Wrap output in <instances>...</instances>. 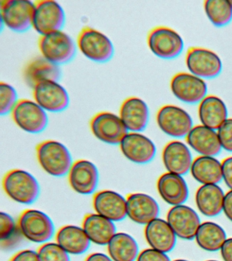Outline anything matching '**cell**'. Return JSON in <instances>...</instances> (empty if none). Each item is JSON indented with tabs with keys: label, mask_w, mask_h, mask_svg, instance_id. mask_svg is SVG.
<instances>
[{
	"label": "cell",
	"mask_w": 232,
	"mask_h": 261,
	"mask_svg": "<svg viewBox=\"0 0 232 261\" xmlns=\"http://www.w3.org/2000/svg\"><path fill=\"white\" fill-rule=\"evenodd\" d=\"M38 163L46 173L54 177L68 175L73 164L70 150L64 144L54 140H44L36 148Z\"/></svg>",
	"instance_id": "1"
},
{
	"label": "cell",
	"mask_w": 232,
	"mask_h": 261,
	"mask_svg": "<svg viewBox=\"0 0 232 261\" xmlns=\"http://www.w3.org/2000/svg\"><path fill=\"white\" fill-rule=\"evenodd\" d=\"M3 187L5 193L13 201L23 205H30L40 195L37 179L28 171L14 169L4 176Z\"/></svg>",
	"instance_id": "2"
},
{
	"label": "cell",
	"mask_w": 232,
	"mask_h": 261,
	"mask_svg": "<svg viewBox=\"0 0 232 261\" xmlns=\"http://www.w3.org/2000/svg\"><path fill=\"white\" fill-rule=\"evenodd\" d=\"M17 222L23 238L30 242L42 245L50 242L56 236L54 221L40 210H24Z\"/></svg>",
	"instance_id": "3"
},
{
	"label": "cell",
	"mask_w": 232,
	"mask_h": 261,
	"mask_svg": "<svg viewBox=\"0 0 232 261\" xmlns=\"http://www.w3.org/2000/svg\"><path fill=\"white\" fill-rule=\"evenodd\" d=\"M76 45L85 57L94 62H107L115 53L113 42L109 37L90 27H85L81 30Z\"/></svg>",
	"instance_id": "4"
},
{
	"label": "cell",
	"mask_w": 232,
	"mask_h": 261,
	"mask_svg": "<svg viewBox=\"0 0 232 261\" xmlns=\"http://www.w3.org/2000/svg\"><path fill=\"white\" fill-rule=\"evenodd\" d=\"M38 48L42 57L59 66L72 61L76 52L74 40L62 30L40 36Z\"/></svg>",
	"instance_id": "5"
},
{
	"label": "cell",
	"mask_w": 232,
	"mask_h": 261,
	"mask_svg": "<svg viewBox=\"0 0 232 261\" xmlns=\"http://www.w3.org/2000/svg\"><path fill=\"white\" fill-rule=\"evenodd\" d=\"M147 45L152 54L162 59H174L182 53L184 40L176 31L168 27H156L147 36Z\"/></svg>",
	"instance_id": "6"
},
{
	"label": "cell",
	"mask_w": 232,
	"mask_h": 261,
	"mask_svg": "<svg viewBox=\"0 0 232 261\" xmlns=\"http://www.w3.org/2000/svg\"><path fill=\"white\" fill-rule=\"evenodd\" d=\"M156 122L162 132L174 138H186L194 126L189 112L172 104H167L159 109Z\"/></svg>",
	"instance_id": "7"
},
{
	"label": "cell",
	"mask_w": 232,
	"mask_h": 261,
	"mask_svg": "<svg viewBox=\"0 0 232 261\" xmlns=\"http://www.w3.org/2000/svg\"><path fill=\"white\" fill-rule=\"evenodd\" d=\"M11 115L16 125L29 134H40L48 126L47 112L34 100L19 99Z\"/></svg>",
	"instance_id": "8"
},
{
	"label": "cell",
	"mask_w": 232,
	"mask_h": 261,
	"mask_svg": "<svg viewBox=\"0 0 232 261\" xmlns=\"http://www.w3.org/2000/svg\"><path fill=\"white\" fill-rule=\"evenodd\" d=\"M34 2L29 0L0 2L2 22L14 32L23 33L32 28Z\"/></svg>",
	"instance_id": "9"
},
{
	"label": "cell",
	"mask_w": 232,
	"mask_h": 261,
	"mask_svg": "<svg viewBox=\"0 0 232 261\" xmlns=\"http://www.w3.org/2000/svg\"><path fill=\"white\" fill-rule=\"evenodd\" d=\"M34 4L32 28L40 36L62 31L66 22V14L58 2L40 0Z\"/></svg>",
	"instance_id": "10"
},
{
	"label": "cell",
	"mask_w": 232,
	"mask_h": 261,
	"mask_svg": "<svg viewBox=\"0 0 232 261\" xmlns=\"http://www.w3.org/2000/svg\"><path fill=\"white\" fill-rule=\"evenodd\" d=\"M185 63L189 73L203 80L215 79L223 69V63L217 53L201 47L189 48Z\"/></svg>",
	"instance_id": "11"
},
{
	"label": "cell",
	"mask_w": 232,
	"mask_h": 261,
	"mask_svg": "<svg viewBox=\"0 0 232 261\" xmlns=\"http://www.w3.org/2000/svg\"><path fill=\"white\" fill-rule=\"evenodd\" d=\"M89 126L97 140L110 145H119L129 132L120 116L110 112L95 114L91 118Z\"/></svg>",
	"instance_id": "12"
},
{
	"label": "cell",
	"mask_w": 232,
	"mask_h": 261,
	"mask_svg": "<svg viewBox=\"0 0 232 261\" xmlns=\"http://www.w3.org/2000/svg\"><path fill=\"white\" fill-rule=\"evenodd\" d=\"M173 95L187 104H199L208 95V85L205 80L189 72L175 74L170 81Z\"/></svg>",
	"instance_id": "13"
},
{
	"label": "cell",
	"mask_w": 232,
	"mask_h": 261,
	"mask_svg": "<svg viewBox=\"0 0 232 261\" xmlns=\"http://www.w3.org/2000/svg\"><path fill=\"white\" fill-rule=\"evenodd\" d=\"M32 90L34 101L46 112L64 111L70 104L68 91L58 81L44 82Z\"/></svg>",
	"instance_id": "14"
},
{
	"label": "cell",
	"mask_w": 232,
	"mask_h": 261,
	"mask_svg": "<svg viewBox=\"0 0 232 261\" xmlns=\"http://www.w3.org/2000/svg\"><path fill=\"white\" fill-rule=\"evenodd\" d=\"M68 182L73 191L82 195H94L99 184L96 165L87 159L73 163L68 173Z\"/></svg>",
	"instance_id": "15"
},
{
	"label": "cell",
	"mask_w": 232,
	"mask_h": 261,
	"mask_svg": "<svg viewBox=\"0 0 232 261\" xmlns=\"http://www.w3.org/2000/svg\"><path fill=\"white\" fill-rule=\"evenodd\" d=\"M119 148L127 160L139 165L151 162L157 152L156 144L141 132H128Z\"/></svg>",
	"instance_id": "16"
},
{
	"label": "cell",
	"mask_w": 232,
	"mask_h": 261,
	"mask_svg": "<svg viewBox=\"0 0 232 261\" xmlns=\"http://www.w3.org/2000/svg\"><path fill=\"white\" fill-rule=\"evenodd\" d=\"M93 207L95 213L114 222L127 218V200L121 194L113 190L105 189L93 195Z\"/></svg>",
	"instance_id": "17"
},
{
	"label": "cell",
	"mask_w": 232,
	"mask_h": 261,
	"mask_svg": "<svg viewBox=\"0 0 232 261\" xmlns=\"http://www.w3.org/2000/svg\"><path fill=\"white\" fill-rule=\"evenodd\" d=\"M167 221L176 236L185 240L195 238L201 224L197 212L185 205L173 206L169 210Z\"/></svg>",
	"instance_id": "18"
},
{
	"label": "cell",
	"mask_w": 232,
	"mask_h": 261,
	"mask_svg": "<svg viewBox=\"0 0 232 261\" xmlns=\"http://www.w3.org/2000/svg\"><path fill=\"white\" fill-rule=\"evenodd\" d=\"M127 200V217L141 225H147L160 215V205L151 196L145 193L130 194Z\"/></svg>",
	"instance_id": "19"
},
{
	"label": "cell",
	"mask_w": 232,
	"mask_h": 261,
	"mask_svg": "<svg viewBox=\"0 0 232 261\" xmlns=\"http://www.w3.org/2000/svg\"><path fill=\"white\" fill-rule=\"evenodd\" d=\"M119 116L128 132H142L149 122V108L141 98L130 97L121 103Z\"/></svg>",
	"instance_id": "20"
},
{
	"label": "cell",
	"mask_w": 232,
	"mask_h": 261,
	"mask_svg": "<svg viewBox=\"0 0 232 261\" xmlns=\"http://www.w3.org/2000/svg\"><path fill=\"white\" fill-rule=\"evenodd\" d=\"M163 163L169 173L184 175L191 171L193 160L188 145L178 140L168 143L162 152Z\"/></svg>",
	"instance_id": "21"
},
{
	"label": "cell",
	"mask_w": 232,
	"mask_h": 261,
	"mask_svg": "<svg viewBox=\"0 0 232 261\" xmlns=\"http://www.w3.org/2000/svg\"><path fill=\"white\" fill-rule=\"evenodd\" d=\"M185 138L188 146L200 156L215 157L223 149L217 130L202 124L193 126Z\"/></svg>",
	"instance_id": "22"
},
{
	"label": "cell",
	"mask_w": 232,
	"mask_h": 261,
	"mask_svg": "<svg viewBox=\"0 0 232 261\" xmlns=\"http://www.w3.org/2000/svg\"><path fill=\"white\" fill-rule=\"evenodd\" d=\"M144 236L150 248L166 254L176 246V234L168 221L161 218H156L146 225Z\"/></svg>",
	"instance_id": "23"
},
{
	"label": "cell",
	"mask_w": 232,
	"mask_h": 261,
	"mask_svg": "<svg viewBox=\"0 0 232 261\" xmlns=\"http://www.w3.org/2000/svg\"><path fill=\"white\" fill-rule=\"evenodd\" d=\"M157 187L161 197L171 205H183L188 199V186L182 175L164 173L158 179Z\"/></svg>",
	"instance_id": "24"
},
{
	"label": "cell",
	"mask_w": 232,
	"mask_h": 261,
	"mask_svg": "<svg viewBox=\"0 0 232 261\" xmlns=\"http://www.w3.org/2000/svg\"><path fill=\"white\" fill-rule=\"evenodd\" d=\"M197 114L201 124L215 130L229 118L225 101L213 95H208L198 104Z\"/></svg>",
	"instance_id": "25"
},
{
	"label": "cell",
	"mask_w": 232,
	"mask_h": 261,
	"mask_svg": "<svg viewBox=\"0 0 232 261\" xmlns=\"http://www.w3.org/2000/svg\"><path fill=\"white\" fill-rule=\"evenodd\" d=\"M82 227L90 242L98 246H107L117 232L115 222L97 213L87 214Z\"/></svg>",
	"instance_id": "26"
},
{
	"label": "cell",
	"mask_w": 232,
	"mask_h": 261,
	"mask_svg": "<svg viewBox=\"0 0 232 261\" xmlns=\"http://www.w3.org/2000/svg\"><path fill=\"white\" fill-rule=\"evenodd\" d=\"M23 73L26 83L32 89L44 82H59L62 75L60 66L43 57H36L29 61L24 67Z\"/></svg>",
	"instance_id": "27"
},
{
	"label": "cell",
	"mask_w": 232,
	"mask_h": 261,
	"mask_svg": "<svg viewBox=\"0 0 232 261\" xmlns=\"http://www.w3.org/2000/svg\"><path fill=\"white\" fill-rule=\"evenodd\" d=\"M56 242L70 255L84 254L91 244L82 226L73 224L59 228L56 233Z\"/></svg>",
	"instance_id": "28"
},
{
	"label": "cell",
	"mask_w": 232,
	"mask_h": 261,
	"mask_svg": "<svg viewBox=\"0 0 232 261\" xmlns=\"http://www.w3.org/2000/svg\"><path fill=\"white\" fill-rule=\"evenodd\" d=\"M225 196L218 185H202L195 195L197 207L203 215L215 217L223 212Z\"/></svg>",
	"instance_id": "29"
},
{
	"label": "cell",
	"mask_w": 232,
	"mask_h": 261,
	"mask_svg": "<svg viewBox=\"0 0 232 261\" xmlns=\"http://www.w3.org/2000/svg\"><path fill=\"white\" fill-rule=\"evenodd\" d=\"M191 174L203 185H218L223 179L222 163L215 157L199 156L193 160Z\"/></svg>",
	"instance_id": "30"
},
{
	"label": "cell",
	"mask_w": 232,
	"mask_h": 261,
	"mask_svg": "<svg viewBox=\"0 0 232 261\" xmlns=\"http://www.w3.org/2000/svg\"><path fill=\"white\" fill-rule=\"evenodd\" d=\"M107 246L113 261H136L140 253L135 239L125 232H117Z\"/></svg>",
	"instance_id": "31"
},
{
	"label": "cell",
	"mask_w": 232,
	"mask_h": 261,
	"mask_svg": "<svg viewBox=\"0 0 232 261\" xmlns=\"http://www.w3.org/2000/svg\"><path fill=\"white\" fill-rule=\"evenodd\" d=\"M195 240L198 246L209 252L221 250L227 239L225 230L213 222H205L201 224L197 230Z\"/></svg>",
	"instance_id": "32"
},
{
	"label": "cell",
	"mask_w": 232,
	"mask_h": 261,
	"mask_svg": "<svg viewBox=\"0 0 232 261\" xmlns=\"http://www.w3.org/2000/svg\"><path fill=\"white\" fill-rule=\"evenodd\" d=\"M23 234L18 222L13 216L2 212L0 213V243L4 250H12L23 240Z\"/></svg>",
	"instance_id": "33"
},
{
	"label": "cell",
	"mask_w": 232,
	"mask_h": 261,
	"mask_svg": "<svg viewBox=\"0 0 232 261\" xmlns=\"http://www.w3.org/2000/svg\"><path fill=\"white\" fill-rule=\"evenodd\" d=\"M203 9L207 18L213 25L222 28L232 20V6L229 0H207Z\"/></svg>",
	"instance_id": "34"
},
{
	"label": "cell",
	"mask_w": 232,
	"mask_h": 261,
	"mask_svg": "<svg viewBox=\"0 0 232 261\" xmlns=\"http://www.w3.org/2000/svg\"><path fill=\"white\" fill-rule=\"evenodd\" d=\"M37 252L39 261H70V254L56 242L42 244Z\"/></svg>",
	"instance_id": "35"
},
{
	"label": "cell",
	"mask_w": 232,
	"mask_h": 261,
	"mask_svg": "<svg viewBox=\"0 0 232 261\" xmlns=\"http://www.w3.org/2000/svg\"><path fill=\"white\" fill-rule=\"evenodd\" d=\"M18 95L13 86L7 83H0V113L2 115L11 114L17 105Z\"/></svg>",
	"instance_id": "36"
},
{
	"label": "cell",
	"mask_w": 232,
	"mask_h": 261,
	"mask_svg": "<svg viewBox=\"0 0 232 261\" xmlns=\"http://www.w3.org/2000/svg\"><path fill=\"white\" fill-rule=\"evenodd\" d=\"M222 148L232 152V118H229L217 130Z\"/></svg>",
	"instance_id": "37"
},
{
	"label": "cell",
	"mask_w": 232,
	"mask_h": 261,
	"mask_svg": "<svg viewBox=\"0 0 232 261\" xmlns=\"http://www.w3.org/2000/svg\"><path fill=\"white\" fill-rule=\"evenodd\" d=\"M136 261H170L166 253L154 249L147 248L141 251Z\"/></svg>",
	"instance_id": "38"
},
{
	"label": "cell",
	"mask_w": 232,
	"mask_h": 261,
	"mask_svg": "<svg viewBox=\"0 0 232 261\" xmlns=\"http://www.w3.org/2000/svg\"><path fill=\"white\" fill-rule=\"evenodd\" d=\"M9 261H39L37 251L26 249L16 253Z\"/></svg>",
	"instance_id": "39"
},
{
	"label": "cell",
	"mask_w": 232,
	"mask_h": 261,
	"mask_svg": "<svg viewBox=\"0 0 232 261\" xmlns=\"http://www.w3.org/2000/svg\"><path fill=\"white\" fill-rule=\"evenodd\" d=\"M222 172L226 185L232 190V156L227 157L222 162Z\"/></svg>",
	"instance_id": "40"
},
{
	"label": "cell",
	"mask_w": 232,
	"mask_h": 261,
	"mask_svg": "<svg viewBox=\"0 0 232 261\" xmlns=\"http://www.w3.org/2000/svg\"><path fill=\"white\" fill-rule=\"evenodd\" d=\"M223 212L228 219L232 222V190L228 192L225 196Z\"/></svg>",
	"instance_id": "41"
},
{
	"label": "cell",
	"mask_w": 232,
	"mask_h": 261,
	"mask_svg": "<svg viewBox=\"0 0 232 261\" xmlns=\"http://www.w3.org/2000/svg\"><path fill=\"white\" fill-rule=\"evenodd\" d=\"M224 261H232V238L227 239L221 249Z\"/></svg>",
	"instance_id": "42"
},
{
	"label": "cell",
	"mask_w": 232,
	"mask_h": 261,
	"mask_svg": "<svg viewBox=\"0 0 232 261\" xmlns=\"http://www.w3.org/2000/svg\"><path fill=\"white\" fill-rule=\"evenodd\" d=\"M85 261H113L109 254L101 252L91 253L85 258Z\"/></svg>",
	"instance_id": "43"
},
{
	"label": "cell",
	"mask_w": 232,
	"mask_h": 261,
	"mask_svg": "<svg viewBox=\"0 0 232 261\" xmlns=\"http://www.w3.org/2000/svg\"><path fill=\"white\" fill-rule=\"evenodd\" d=\"M173 261H188V260H183V259H178V260H173Z\"/></svg>",
	"instance_id": "44"
},
{
	"label": "cell",
	"mask_w": 232,
	"mask_h": 261,
	"mask_svg": "<svg viewBox=\"0 0 232 261\" xmlns=\"http://www.w3.org/2000/svg\"><path fill=\"white\" fill-rule=\"evenodd\" d=\"M229 1H230V3H231V6H232V0H229Z\"/></svg>",
	"instance_id": "45"
},
{
	"label": "cell",
	"mask_w": 232,
	"mask_h": 261,
	"mask_svg": "<svg viewBox=\"0 0 232 261\" xmlns=\"http://www.w3.org/2000/svg\"><path fill=\"white\" fill-rule=\"evenodd\" d=\"M207 261H217V260H207Z\"/></svg>",
	"instance_id": "46"
}]
</instances>
